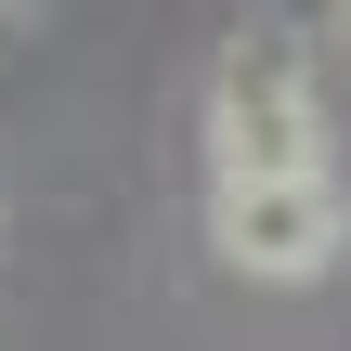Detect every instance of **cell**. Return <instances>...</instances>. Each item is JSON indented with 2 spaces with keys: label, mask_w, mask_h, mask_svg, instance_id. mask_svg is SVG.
<instances>
[{
  "label": "cell",
  "mask_w": 351,
  "mask_h": 351,
  "mask_svg": "<svg viewBox=\"0 0 351 351\" xmlns=\"http://www.w3.org/2000/svg\"><path fill=\"white\" fill-rule=\"evenodd\" d=\"M326 169V78L287 13H247L208 65V182H313Z\"/></svg>",
  "instance_id": "1"
},
{
  "label": "cell",
  "mask_w": 351,
  "mask_h": 351,
  "mask_svg": "<svg viewBox=\"0 0 351 351\" xmlns=\"http://www.w3.org/2000/svg\"><path fill=\"white\" fill-rule=\"evenodd\" d=\"M208 247H221V274H247V287H313L351 247V195L326 169H313V182H208Z\"/></svg>",
  "instance_id": "2"
},
{
  "label": "cell",
  "mask_w": 351,
  "mask_h": 351,
  "mask_svg": "<svg viewBox=\"0 0 351 351\" xmlns=\"http://www.w3.org/2000/svg\"><path fill=\"white\" fill-rule=\"evenodd\" d=\"M339 39H351V0H339Z\"/></svg>",
  "instance_id": "3"
}]
</instances>
